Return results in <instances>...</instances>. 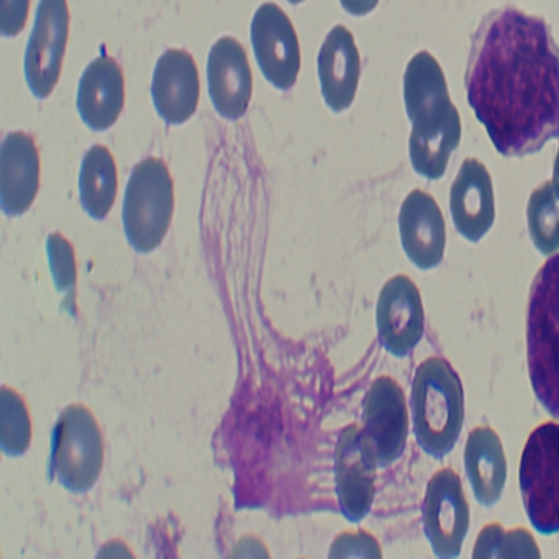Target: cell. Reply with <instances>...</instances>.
<instances>
[{
    "mask_svg": "<svg viewBox=\"0 0 559 559\" xmlns=\"http://www.w3.org/2000/svg\"><path fill=\"white\" fill-rule=\"evenodd\" d=\"M250 40L262 75L280 92L296 84L301 70V48L290 17L284 9L266 2L253 14Z\"/></svg>",
    "mask_w": 559,
    "mask_h": 559,
    "instance_id": "30bf717a",
    "label": "cell"
},
{
    "mask_svg": "<svg viewBox=\"0 0 559 559\" xmlns=\"http://www.w3.org/2000/svg\"><path fill=\"white\" fill-rule=\"evenodd\" d=\"M467 100L503 157L538 153L559 136V46L540 16L491 11L477 26Z\"/></svg>",
    "mask_w": 559,
    "mask_h": 559,
    "instance_id": "6da1fadb",
    "label": "cell"
},
{
    "mask_svg": "<svg viewBox=\"0 0 559 559\" xmlns=\"http://www.w3.org/2000/svg\"><path fill=\"white\" fill-rule=\"evenodd\" d=\"M39 151L25 131L5 136L0 147V205L9 217L28 212L39 192Z\"/></svg>",
    "mask_w": 559,
    "mask_h": 559,
    "instance_id": "ac0fdd59",
    "label": "cell"
},
{
    "mask_svg": "<svg viewBox=\"0 0 559 559\" xmlns=\"http://www.w3.org/2000/svg\"><path fill=\"white\" fill-rule=\"evenodd\" d=\"M530 238L542 255H555L559 250V197L552 182L540 183L530 197L528 209Z\"/></svg>",
    "mask_w": 559,
    "mask_h": 559,
    "instance_id": "cb8c5ba5",
    "label": "cell"
},
{
    "mask_svg": "<svg viewBox=\"0 0 559 559\" xmlns=\"http://www.w3.org/2000/svg\"><path fill=\"white\" fill-rule=\"evenodd\" d=\"M380 0H340L341 8L352 16H367L374 11Z\"/></svg>",
    "mask_w": 559,
    "mask_h": 559,
    "instance_id": "f546056e",
    "label": "cell"
},
{
    "mask_svg": "<svg viewBox=\"0 0 559 559\" xmlns=\"http://www.w3.org/2000/svg\"><path fill=\"white\" fill-rule=\"evenodd\" d=\"M331 558H383L380 542L371 533L357 530V532H343L332 542Z\"/></svg>",
    "mask_w": 559,
    "mask_h": 559,
    "instance_id": "83f0119b",
    "label": "cell"
},
{
    "mask_svg": "<svg viewBox=\"0 0 559 559\" xmlns=\"http://www.w3.org/2000/svg\"><path fill=\"white\" fill-rule=\"evenodd\" d=\"M287 2H290V4H301V2H305V0H287Z\"/></svg>",
    "mask_w": 559,
    "mask_h": 559,
    "instance_id": "1f68e13d",
    "label": "cell"
},
{
    "mask_svg": "<svg viewBox=\"0 0 559 559\" xmlns=\"http://www.w3.org/2000/svg\"><path fill=\"white\" fill-rule=\"evenodd\" d=\"M450 212L462 238L479 243L495 224L493 180L479 159L467 157L450 191Z\"/></svg>",
    "mask_w": 559,
    "mask_h": 559,
    "instance_id": "9a60e30c",
    "label": "cell"
},
{
    "mask_svg": "<svg viewBox=\"0 0 559 559\" xmlns=\"http://www.w3.org/2000/svg\"><path fill=\"white\" fill-rule=\"evenodd\" d=\"M404 105L413 128L441 127L459 116L442 67L428 51H419L407 63Z\"/></svg>",
    "mask_w": 559,
    "mask_h": 559,
    "instance_id": "2e32d148",
    "label": "cell"
},
{
    "mask_svg": "<svg viewBox=\"0 0 559 559\" xmlns=\"http://www.w3.org/2000/svg\"><path fill=\"white\" fill-rule=\"evenodd\" d=\"M376 463L364 439L362 427L348 425L334 450V483L341 514L358 523L371 512L376 495Z\"/></svg>",
    "mask_w": 559,
    "mask_h": 559,
    "instance_id": "8fae6325",
    "label": "cell"
},
{
    "mask_svg": "<svg viewBox=\"0 0 559 559\" xmlns=\"http://www.w3.org/2000/svg\"><path fill=\"white\" fill-rule=\"evenodd\" d=\"M124 107V75L118 60L109 55L93 60L81 75L78 110L84 124L93 131L112 127Z\"/></svg>",
    "mask_w": 559,
    "mask_h": 559,
    "instance_id": "ffe728a7",
    "label": "cell"
},
{
    "mask_svg": "<svg viewBox=\"0 0 559 559\" xmlns=\"http://www.w3.org/2000/svg\"><path fill=\"white\" fill-rule=\"evenodd\" d=\"M48 258L55 287L66 299L67 308L75 310L78 262H75L74 247L66 236L52 233L48 238Z\"/></svg>",
    "mask_w": 559,
    "mask_h": 559,
    "instance_id": "4316f807",
    "label": "cell"
},
{
    "mask_svg": "<svg viewBox=\"0 0 559 559\" xmlns=\"http://www.w3.org/2000/svg\"><path fill=\"white\" fill-rule=\"evenodd\" d=\"M526 360L535 397L559 419V253L544 262L530 288Z\"/></svg>",
    "mask_w": 559,
    "mask_h": 559,
    "instance_id": "3957f363",
    "label": "cell"
},
{
    "mask_svg": "<svg viewBox=\"0 0 559 559\" xmlns=\"http://www.w3.org/2000/svg\"><path fill=\"white\" fill-rule=\"evenodd\" d=\"M540 556L537 540L528 530H506L500 523L486 524L477 535L476 546L472 550L474 559H538Z\"/></svg>",
    "mask_w": 559,
    "mask_h": 559,
    "instance_id": "d4e9b609",
    "label": "cell"
},
{
    "mask_svg": "<svg viewBox=\"0 0 559 559\" xmlns=\"http://www.w3.org/2000/svg\"><path fill=\"white\" fill-rule=\"evenodd\" d=\"M463 465L477 503L493 507L500 502L507 483V459L502 439L493 428H472L463 451Z\"/></svg>",
    "mask_w": 559,
    "mask_h": 559,
    "instance_id": "44dd1931",
    "label": "cell"
},
{
    "mask_svg": "<svg viewBox=\"0 0 559 559\" xmlns=\"http://www.w3.org/2000/svg\"><path fill=\"white\" fill-rule=\"evenodd\" d=\"M154 107L168 124H182L197 112L200 102V75L194 58L186 49H168L154 67Z\"/></svg>",
    "mask_w": 559,
    "mask_h": 559,
    "instance_id": "e0dca14e",
    "label": "cell"
},
{
    "mask_svg": "<svg viewBox=\"0 0 559 559\" xmlns=\"http://www.w3.org/2000/svg\"><path fill=\"white\" fill-rule=\"evenodd\" d=\"M362 433L378 467H390L406 451L409 409L401 384L380 376L367 390L362 404Z\"/></svg>",
    "mask_w": 559,
    "mask_h": 559,
    "instance_id": "ba28073f",
    "label": "cell"
},
{
    "mask_svg": "<svg viewBox=\"0 0 559 559\" xmlns=\"http://www.w3.org/2000/svg\"><path fill=\"white\" fill-rule=\"evenodd\" d=\"M550 182H552V186H555V191L558 192L559 197V147L558 154H556L555 170H552V180H550Z\"/></svg>",
    "mask_w": 559,
    "mask_h": 559,
    "instance_id": "4dcf8cb0",
    "label": "cell"
},
{
    "mask_svg": "<svg viewBox=\"0 0 559 559\" xmlns=\"http://www.w3.org/2000/svg\"><path fill=\"white\" fill-rule=\"evenodd\" d=\"M421 518L433 555L441 559L459 558L471 528V509L459 472L444 467L430 477Z\"/></svg>",
    "mask_w": 559,
    "mask_h": 559,
    "instance_id": "52a82bcc",
    "label": "cell"
},
{
    "mask_svg": "<svg viewBox=\"0 0 559 559\" xmlns=\"http://www.w3.org/2000/svg\"><path fill=\"white\" fill-rule=\"evenodd\" d=\"M79 194L90 217L104 221L109 215L118 194V166L105 145H93L84 156Z\"/></svg>",
    "mask_w": 559,
    "mask_h": 559,
    "instance_id": "603a6c76",
    "label": "cell"
},
{
    "mask_svg": "<svg viewBox=\"0 0 559 559\" xmlns=\"http://www.w3.org/2000/svg\"><path fill=\"white\" fill-rule=\"evenodd\" d=\"M317 67L323 100L332 112H345L354 104L360 81V52L346 26L336 25L329 32Z\"/></svg>",
    "mask_w": 559,
    "mask_h": 559,
    "instance_id": "d6986e66",
    "label": "cell"
},
{
    "mask_svg": "<svg viewBox=\"0 0 559 559\" xmlns=\"http://www.w3.org/2000/svg\"><path fill=\"white\" fill-rule=\"evenodd\" d=\"M524 511L542 535L559 533V421L538 425L524 444L520 463Z\"/></svg>",
    "mask_w": 559,
    "mask_h": 559,
    "instance_id": "8992f818",
    "label": "cell"
},
{
    "mask_svg": "<svg viewBox=\"0 0 559 559\" xmlns=\"http://www.w3.org/2000/svg\"><path fill=\"white\" fill-rule=\"evenodd\" d=\"M210 100L218 116L229 121L243 118L252 98V70L243 44L223 37L212 46L206 63Z\"/></svg>",
    "mask_w": 559,
    "mask_h": 559,
    "instance_id": "4fadbf2b",
    "label": "cell"
},
{
    "mask_svg": "<svg viewBox=\"0 0 559 559\" xmlns=\"http://www.w3.org/2000/svg\"><path fill=\"white\" fill-rule=\"evenodd\" d=\"M32 442L31 411L20 392L2 386L0 392V445L9 456L26 453Z\"/></svg>",
    "mask_w": 559,
    "mask_h": 559,
    "instance_id": "484cf974",
    "label": "cell"
},
{
    "mask_svg": "<svg viewBox=\"0 0 559 559\" xmlns=\"http://www.w3.org/2000/svg\"><path fill=\"white\" fill-rule=\"evenodd\" d=\"M411 415L419 448L441 460L453 451L465 421V393L459 372L439 355L425 358L411 386Z\"/></svg>",
    "mask_w": 559,
    "mask_h": 559,
    "instance_id": "7a4b0ae2",
    "label": "cell"
},
{
    "mask_svg": "<svg viewBox=\"0 0 559 559\" xmlns=\"http://www.w3.org/2000/svg\"><path fill=\"white\" fill-rule=\"evenodd\" d=\"M70 11L67 0H40L25 51V78L35 98L51 95L69 43Z\"/></svg>",
    "mask_w": 559,
    "mask_h": 559,
    "instance_id": "9c48e42d",
    "label": "cell"
},
{
    "mask_svg": "<svg viewBox=\"0 0 559 559\" xmlns=\"http://www.w3.org/2000/svg\"><path fill=\"white\" fill-rule=\"evenodd\" d=\"M376 328L381 345L393 357H407L424 340V301L418 285L409 276H392L381 288Z\"/></svg>",
    "mask_w": 559,
    "mask_h": 559,
    "instance_id": "7c38bea8",
    "label": "cell"
},
{
    "mask_svg": "<svg viewBox=\"0 0 559 559\" xmlns=\"http://www.w3.org/2000/svg\"><path fill=\"white\" fill-rule=\"evenodd\" d=\"M399 235L407 259L418 270L441 264L445 252V223L436 198L424 189L407 194L399 212Z\"/></svg>",
    "mask_w": 559,
    "mask_h": 559,
    "instance_id": "5bb4252c",
    "label": "cell"
},
{
    "mask_svg": "<svg viewBox=\"0 0 559 559\" xmlns=\"http://www.w3.org/2000/svg\"><path fill=\"white\" fill-rule=\"evenodd\" d=\"M462 140V119L454 116L441 127L413 128L409 136L411 165L424 179L444 177L450 157Z\"/></svg>",
    "mask_w": 559,
    "mask_h": 559,
    "instance_id": "7402d4cb",
    "label": "cell"
},
{
    "mask_svg": "<svg viewBox=\"0 0 559 559\" xmlns=\"http://www.w3.org/2000/svg\"><path fill=\"white\" fill-rule=\"evenodd\" d=\"M31 0H0V32L14 37L25 28Z\"/></svg>",
    "mask_w": 559,
    "mask_h": 559,
    "instance_id": "f1b7e54d",
    "label": "cell"
},
{
    "mask_svg": "<svg viewBox=\"0 0 559 559\" xmlns=\"http://www.w3.org/2000/svg\"><path fill=\"white\" fill-rule=\"evenodd\" d=\"M104 462V433L95 415L84 404H70L52 428V474L72 493H84L100 479Z\"/></svg>",
    "mask_w": 559,
    "mask_h": 559,
    "instance_id": "5b68a950",
    "label": "cell"
},
{
    "mask_svg": "<svg viewBox=\"0 0 559 559\" xmlns=\"http://www.w3.org/2000/svg\"><path fill=\"white\" fill-rule=\"evenodd\" d=\"M174 209V179L166 163L159 157L140 162L131 171L122 201V226L133 250L154 252L163 243Z\"/></svg>",
    "mask_w": 559,
    "mask_h": 559,
    "instance_id": "277c9868",
    "label": "cell"
}]
</instances>
